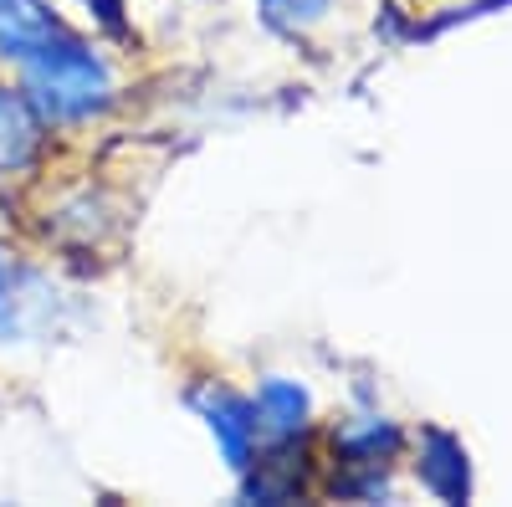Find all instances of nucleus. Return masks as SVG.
<instances>
[{
  "label": "nucleus",
  "instance_id": "1",
  "mask_svg": "<svg viewBox=\"0 0 512 507\" xmlns=\"http://www.w3.org/2000/svg\"><path fill=\"white\" fill-rule=\"evenodd\" d=\"M26 67V103L41 113V123H77L108 108L113 98V77L108 62L77 36H57L52 47H41Z\"/></svg>",
  "mask_w": 512,
  "mask_h": 507
},
{
  "label": "nucleus",
  "instance_id": "2",
  "mask_svg": "<svg viewBox=\"0 0 512 507\" xmlns=\"http://www.w3.org/2000/svg\"><path fill=\"white\" fill-rule=\"evenodd\" d=\"M190 405L200 410L205 431L216 436L226 467L231 472H251V456H256V415H251V400H241V395H231L221 385H210V390H195Z\"/></svg>",
  "mask_w": 512,
  "mask_h": 507
},
{
  "label": "nucleus",
  "instance_id": "3",
  "mask_svg": "<svg viewBox=\"0 0 512 507\" xmlns=\"http://www.w3.org/2000/svg\"><path fill=\"white\" fill-rule=\"evenodd\" d=\"M251 415H256V436H272V441H297L313 415V395L297 385V379H262L256 385V400H251Z\"/></svg>",
  "mask_w": 512,
  "mask_h": 507
},
{
  "label": "nucleus",
  "instance_id": "4",
  "mask_svg": "<svg viewBox=\"0 0 512 507\" xmlns=\"http://www.w3.org/2000/svg\"><path fill=\"white\" fill-rule=\"evenodd\" d=\"M62 36L57 16L41 0H0V57L26 62Z\"/></svg>",
  "mask_w": 512,
  "mask_h": 507
},
{
  "label": "nucleus",
  "instance_id": "5",
  "mask_svg": "<svg viewBox=\"0 0 512 507\" xmlns=\"http://www.w3.org/2000/svg\"><path fill=\"white\" fill-rule=\"evenodd\" d=\"M420 482L431 487L441 502H466V492H472V467H466V451L456 436L446 431H425L420 436Z\"/></svg>",
  "mask_w": 512,
  "mask_h": 507
},
{
  "label": "nucleus",
  "instance_id": "6",
  "mask_svg": "<svg viewBox=\"0 0 512 507\" xmlns=\"http://www.w3.org/2000/svg\"><path fill=\"white\" fill-rule=\"evenodd\" d=\"M41 149V113L26 103V93L0 88V180L26 169Z\"/></svg>",
  "mask_w": 512,
  "mask_h": 507
},
{
  "label": "nucleus",
  "instance_id": "7",
  "mask_svg": "<svg viewBox=\"0 0 512 507\" xmlns=\"http://www.w3.org/2000/svg\"><path fill=\"white\" fill-rule=\"evenodd\" d=\"M333 451L344 456L349 467H359V472H379L384 461L400 451V431L390 426V420H379V415H364V420H349V426L333 431Z\"/></svg>",
  "mask_w": 512,
  "mask_h": 507
},
{
  "label": "nucleus",
  "instance_id": "8",
  "mask_svg": "<svg viewBox=\"0 0 512 507\" xmlns=\"http://www.w3.org/2000/svg\"><path fill=\"white\" fill-rule=\"evenodd\" d=\"M328 11V0H262V16L277 31H303Z\"/></svg>",
  "mask_w": 512,
  "mask_h": 507
},
{
  "label": "nucleus",
  "instance_id": "9",
  "mask_svg": "<svg viewBox=\"0 0 512 507\" xmlns=\"http://www.w3.org/2000/svg\"><path fill=\"white\" fill-rule=\"evenodd\" d=\"M0 287H6V257H0Z\"/></svg>",
  "mask_w": 512,
  "mask_h": 507
}]
</instances>
